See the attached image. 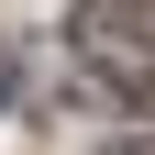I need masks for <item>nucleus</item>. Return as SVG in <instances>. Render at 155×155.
<instances>
[]
</instances>
